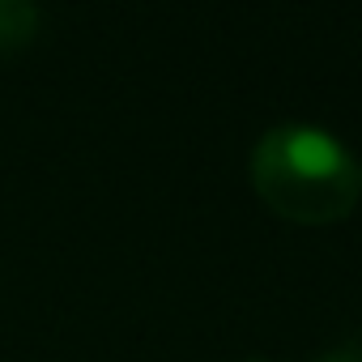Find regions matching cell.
<instances>
[{
    "label": "cell",
    "instance_id": "1",
    "mask_svg": "<svg viewBox=\"0 0 362 362\" xmlns=\"http://www.w3.org/2000/svg\"><path fill=\"white\" fill-rule=\"evenodd\" d=\"M252 184L264 205L290 222L324 226L358 205V162L349 149L311 124H281L252 149Z\"/></svg>",
    "mask_w": 362,
    "mask_h": 362
},
{
    "label": "cell",
    "instance_id": "2",
    "mask_svg": "<svg viewBox=\"0 0 362 362\" xmlns=\"http://www.w3.org/2000/svg\"><path fill=\"white\" fill-rule=\"evenodd\" d=\"M39 30V9L26 0H0V52H13L30 43Z\"/></svg>",
    "mask_w": 362,
    "mask_h": 362
},
{
    "label": "cell",
    "instance_id": "3",
    "mask_svg": "<svg viewBox=\"0 0 362 362\" xmlns=\"http://www.w3.org/2000/svg\"><path fill=\"white\" fill-rule=\"evenodd\" d=\"M320 362H362V328H354L349 337H341Z\"/></svg>",
    "mask_w": 362,
    "mask_h": 362
},
{
    "label": "cell",
    "instance_id": "4",
    "mask_svg": "<svg viewBox=\"0 0 362 362\" xmlns=\"http://www.w3.org/2000/svg\"><path fill=\"white\" fill-rule=\"evenodd\" d=\"M358 184H362V166H358Z\"/></svg>",
    "mask_w": 362,
    "mask_h": 362
},
{
    "label": "cell",
    "instance_id": "5",
    "mask_svg": "<svg viewBox=\"0 0 362 362\" xmlns=\"http://www.w3.org/2000/svg\"><path fill=\"white\" fill-rule=\"evenodd\" d=\"M252 362H264V358H252Z\"/></svg>",
    "mask_w": 362,
    "mask_h": 362
}]
</instances>
